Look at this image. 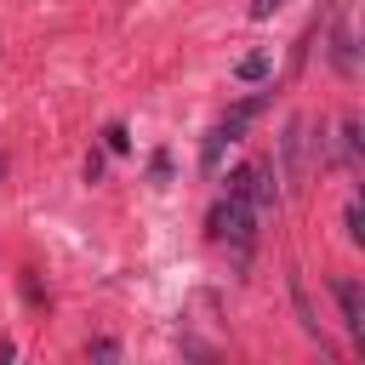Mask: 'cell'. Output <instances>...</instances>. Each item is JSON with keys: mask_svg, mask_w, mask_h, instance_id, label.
Segmentation results:
<instances>
[{"mask_svg": "<svg viewBox=\"0 0 365 365\" xmlns=\"http://www.w3.org/2000/svg\"><path fill=\"white\" fill-rule=\"evenodd\" d=\"M279 171H274V160H251V165H240L234 177H228V194L240 200V205H251L262 222L274 217V205H279Z\"/></svg>", "mask_w": 365, "mask_h": 365, "instance_id": "1", "label": "cell"}, {"mask_svg": "<svg viewBox=\"0 0 365 365\" xmlns=\"http://www.w3.org/2000/svg\"><path fill=\"white\" fill-rule=\"evenodd\" d=\"M331 291H336V308H342V325L354 331V336H365V291H359V279H331Z\"/></svg>", "mask_w": 365, "mask_h": 365, "instance_id": "3", "label": "cell"}, {"mask_svg": "<svg viewBox=\"0 0 365 365\" xmlns=\"http://www.w3.org/2000/svg\"><path fill=\"white\" fill-rule=\"evenodd\" d=\"M308 154H314L308 120H291L285 137H279V160H274V171L285 177V188H302V182H308Z\"/></svg>", "mask_w": 365, "mask_h": 365, "instance_id": "2", "label": "cell"}, {"mask_svg": "<svg viewBox=\"0 0 365 365\" xmlns=\"http://www.w3.org/2000/svg\"><path fill=\"white\" fill-rule=\"evenodd\" d=\"M103 143H108V148H114V154H120V148H125V143H131V137H125V125H108V131H103Z\"/></svg>", "mask_w": 365, "mask_h": 365, "instance_id": "6", "label": "cell"}, {"mask_svg": "<svg viewBox=\"0 0 365 365\" xmlns=\"http://www.w3.org/2000/svg\"><path fill=\"white\" fill-rule=\"evenodd\" d=\"M336 143H342V165L359 171V120H354V114L342 120V137H336Z\"/></svg>", "mask_w": 365, "mask_h": 365, "instance_id": "5", "label": "cell"}, {"mask_svg": "<svg viewBox=\"0 0 365 365\" xmlns=\"http://www.w3.org/2000/svg\"><path fill=\"white\" fill-rule=\"evenodd\" d=\"M234 74H240L245 86H257V80H268V74H274V57H268V51H251V57H240V63H234Z\"/></svg>", "mask_w": 365, "mask_h": 365, "instance_id": "4", "label": "cell"}, {"mask_svg": "<svg viewBox=\"0 0 365 365\" xmlns=\"http://www.w3.org/2000/svg\"><path fill=\"white\" fill-rule=\"evenodd\" d=\"M0 171H6V165H0Z\"/></svg>", "mask_w": 365, "mask_h": 365, "instance_id": "8", "label": "cell"}, {"mask_svg": "<svg viewBox=\"0 0 365 365\" xmlns=\"http://www.w3.org/2000/svg\"><path fill=\"white\" fill-rule=\"evenodd\" d=\"M274 6H279V0H251V17H268Z\"/></svg>", "mask_w": 365, "mask_h": 365, "instance_id": "7", "label": "cell"}]
</instances>
